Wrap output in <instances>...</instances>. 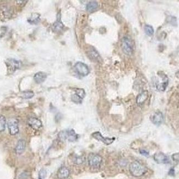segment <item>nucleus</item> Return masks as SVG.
<instances>
[{
  "mask_svg": "<svg viewBox=\"0 0 179 179\" xmlns=\"http://www.w3.org/2000/svg\"><path fill=\"white\" fill-rule=\"evenodd\" d=\"M76 94L82 99L85 97V93L84 90L83 89H81V88L76 89Z\"/></svg>",
  "mask_w": 179,
  "mask_h": 179,
  "instance_id": "26",
  "label": "nucleus"
},
{
  "mask_svg": "<svg viewBox=\"0 0 179 179\" xmlns=\"http://www.w3.org/2000/svg\"><path fill=\"white\" fill-rule=\"evenodd\" d=\"M140 153L142 154V155H144V156H145V157H148V155H149V152L148 151H145V150H144V149H141V150H140Z\"/></svg>",
  "mask_w": 179,
  "mask_h": 179,
  "instance_id": "29",
  "label": "nucleus"
},
{
  "mask_svg": "<svg viewBox=\"0 0 179 179\" xmlns=\"http://www.w3.org/2000/svg\"><path fill=\"white\" fill-rule=\"evenodd\" d=\"M69 134V130H64L59 132V133L58 134V137L60 140H61L62 141H65L67 139L68 140Z\"/></svg>",
  "mask_w": 179,
  "mask_h": 179,
  "instance_id": "19",
  "label": "nucleus"
},
{
  "mask_svg": "<svg viewBox=\"0 0 179 179\" xmlns=\"http://www.w3.org/2000/svg\"><path fill=\"white\" fill-rule=\"evenodd\" d=\"M72 101L76 104H81L82 102V99H81L79 96H77L76 93L72 96L71 97Z\"/></svg>",
  "mask_w": 179,
  "mask_h": 179,
  "instance_id": "24",
  "label": "nucleus"
},
{
  "mask_svg": "<svg viewBox=\"0 0 179 179\" xmlns=\"http://www.w3.org/2000/svg\"><path fill=\"white\" fill-rule=\"evenodd\" d=\"M92 137L96 140L103 142L105 145H110L115 140V138L104 137L101 133L99 131H96L92 133Z\"/></svg>",
  "mask_w": 179,
  "mask_h": 179,
  "instance_id": "7",
  "label": "nucleus"
},
{
  "mask_svg": "<svg viewBox=\"0 0 179 179\" xmlns=\"http://www.w3.org/2000/svg\"><path fill=\"white\" fill-rule=\"evenodd\" d=\"M154 159L158 164H167L170 162L169 157L162 152L155 153L154 155Z\"/></svg>",
  "mask_w": 179,
  "mask_h": 179,
  "instance_id": "9",
  "label": "nucleus"
},
{
  "mask_svg": "<svg viewBox=\"0 0 179 179\" xmlns=\"http://www.w3.org/2000/svg\"><path fill=\"white\" fill-rule=\"evenodd\" d=\"M87 54L88 55V57L92 61H99L100 56L99 55L98 52L96 51V50L93 47H90L88 48V50L87 51Z\"/></svg>",
  "mask_w": 179,
  "mask_h": 179,
  "instance_id": "12",
  "label": "nucleus"
},
{
  "mask_svg": "<svg viewBox=\"0 0 179 179\" xmlns=\"http://www.w3.org/2000/svg\"><path fill=\"white\" fill-rule=\"evenodd\" d=\"M75 68L78 74L81 76H87L90 73L88 67L87 66V65L83 62H78L76 63Z\"/></svg>",
  "mask_w": 179,
  "mask_h": 179,
  "instance_id": "8",
  "label": "nucleus"
},
{
  "mask_svg": "<svg viewBox=\"0 0 179 179\" xmlns=\"http://www.w3.org/2000/svg\"><path fill=\"white\" fill-rule=\"evenodd\" d=\"M26 147V141L24 139H20L17 142V144L16 145L15 151L17 154L21 155L22 153L25 151Z\"/></svg>",
  "mask_w": 179,
  "mask_h": 179,
  "instance_id": "13",
  "label": "nucleus"
},
{
  "mask_svg": "<svg viewBox=\"0 0 179 179\" xmlns=\"http://www.w3.org/2000/svg\"><path fill=\"white\" fill-rule=\"evenodd\" d=\"M63 27H64V26L60 21V20H57V21H56L52 26V30L55 32L58 33L61 31Z\"/></svg>",
  "mask_w": 179,
  "mask_h": 179,
  "instance_id": "18",
  "label": "nucleus"
},
{
  "mask_svg": "<svg viewBox=\"0 0 179 179\" xmlns=\"http://www.w3.org/2000/svg\"><path fill=\"white\" fill-rule=\"evenodd\" d=\"M148 93L147 90L143 91V92L140 93L136 99V102L138 105H142L148 99Z\"/></svg>",
  "mask_w": 179,
  "mask_h": 179,
  "instance_id": "16",
  "label": "nucleus"
},
{
  "mask_svg": "<svg viewBox=\"0 0 179 179\" xmlns=\"http://www.w3.org/2000/svg\"><path fill=\"white\" fill-rule=\"evenodd\" d=\"M28 125L35 130H38L42 127L41 121L35 117H30L28 121Z\"/></svg>",
  "mask_w": 179,
  "mask_h": 179,
  "instance_id": "11",
  "label": "nucleus"
},
{
  "mask_svg": "<svg viewBox=\"0 0 179 179\" xmlns=\"http://www.w3.org/2000/svg\"><path fill=\"white\" fill-rule=\"evenodd\" d=\"M46 175V172L45 169H42L39 172L38 179H45Z\"/></svg>",
  "mask_w": 179,
  "mask_h": 179,
  "instance_id": "27",
  "label": "nucleus"
},
{
  "mask_svg": "<svg viewBox=\"0 0 179 179\" xmlns=\"http://www.w3.org/2000/svg\"><path fill=\"white\" fill-rule=\"evenodd\" d=\"M145 34L148 36H151L154 34V29L149 25H146L145 26Z\"/></svg>",
  "mask_w": 179,
  "mask_h": 179,
  "instance_id": "23",
  "label": "nucleus"
},
{
  "mask_svg": "<svg viewBox=\"0 0 179 179\" xmlns=\"http://www.w3.org/2000/svg\"><path fill=\"white\" fill-rule=\"evenodd\" d=\"M40 14L38 13H33L28 20V22L32 24H36L40 22Z\"/></svg>",
  "mask_w": 179,
  "mask_h": 179,
  "instance_id": "17",
  "label": "nucleus"
},
{
  "mask_svg": "<svg viewBox=\"0 0 179 179\" xmlns=\"http://www.w3.org/2000/svg\"><path fill=\"white\" fill-rule=\"evenodd\" d=\"M69 169L66 166H62L58 170L57 176L59 179H65L69 177Z\"/></svg>",
  "mask_w": 179,
  "mask_h": 179,
  "instance_id": "14",
  "label": "nucleus"
},
{
  "mask_svg": "<svg viewBox=\"0 0 179 179\" xmlns=\"http://www.w3.org/2000/svg\"><path fill=\"white\" fill-rule=\"evenodd\" d=\"M84 158L81 156L76 157L75 158L73 159V162L77 165H81L84 163Z\"/></svg>",
  "mask_w": 179,
  "mask_h": 179,
  "instance_id": "25",
  "label": "nucleus"
},
{
  "mask_svg": "<svg viewBox=\"0 0 179 179\" xmlns=\"http://www.w3.org/2000/svg\"><path fill=\"white\" fill-rule=\"evenodd\" d=\"M129 171L131 175L135 177H141L147 172V169L138 161L131 163L129 166Z\"/></svg>",
  "mask_w": 179,
  "mask_h": 179,
  "instance_id": "1",
  "label": "nucleus"
},
{
  "mask_svg": "<svg viewBox=\"0 0 179 179\" xmlns=\"http://www.w3.org/2000/svg\"><path fill=\"white\" fill-rule=\"evenodd\" d=\"M150 118L153 124L157 126H159L163 121V115L160 111H158L152 114Z\"/></svg>",
  "mask_w": 179,
  "mask_h": 179,
  "instance_id": "10",
  "label": "nucleus"
},
{
  "mask_svg": "<svg viewBox=\"0 0 179 179\" xmlns=\"http://www.w3.org/2000/svg\"><path fill=\"white\" fill-rule=\"evenodd\" d=\"M34 96V93L33 91L28 90V91H25V92H22L21 93V97L23 99H31Z\"/></svg>",
  "mask_w": 179,
  "mask_h": 179,
  "instance_id": "21",
  "label": "nucleus"
},
{
  "mask_svg": "<svg viewBox=\"0 0 179 179\" xmlns=\"http://www.w3.org/2000/svg\"><path fill=\"white\" fill-rule=\"evenodd\" d=\"M121 48L124 54L131 56L134 51V43L131 38L124 36L121 40Z\"/></svg>",
  "mask_w": 179,
  "mask_h": 179,
  "instance_id": "2",
  "label": "nucleus"
},
{
  "mask_svg": "<svg viewBox=\"0 0 179 179\" xmlns=\"http://www.w3.org/2000/svg\"><path fill=\"white\" fill-rule=\"evenodd\" d=\"M6 64L7 67L8 72L9 73H12L15 72L17 69L20 67L21 62L17 60L10 59H8L6 62Z\"/></svg>",
  "mask_w": 179,
  "mask_h": 179,
  "instance_id": "6",
  "label": "nucleus"
},
{
  "mask_svg": "<svg viewBox=\"0 0 179 179\" xmlns=\"http://www.w3.org/2000/svg\"><path fill=\"white\" fill-rule=\"evenodd\" d=\"M172 159L174 161L178 162L179 161V153H175L172 155Z\"/></svg>",
  "mask_w": 179,
  "mask_h": 179,
  "instance_id": "28",
  "label": "nucleus"
},
{
  "mask_svg": "<svg viewBox=\"0 0 179 179\" xmlns=\"http://www.w3.org/2000/svg\"><path fill=\"white\" fill-rule=\"evenodd\" d=\"M6 119L3 115L0 116V132H3L6 129Z\"/></svg>",
  "mask_w": 179,
  "mask_h": 179,
  "instance_id": "22",
  "label": "nucleus"
},
{
  "mask_svg": "<svg viewBox=\"0 0 179 179\" xmlns=\"http://www.w3.org/2000/svg\"><path fill=\"white\" fill-rule=\"evenodd\" d=\"M47 78V75L45 72H39L36 73L34 76L35 82L37 84H41L44 82Z\"/></svg>",
  "mask_w": 179,
  "mask_h": 179,
  "instance_id": "15",
  "label": "nucleus"
},
{
  "mask_svg": "<svg viewBox=\"0 0 179 179\" xmlns=\"http://www.w3.org/2000/svg\"><path fill=\"white\" fill-rule=\"evenodd\" d=\"M98 7V3L96 1H92L89 2L87 6H86V9L87 11L91 12L93 11H94Z\"/></svg>",
  "mask_w": 179,
  "mask_h": 179,
  "instance_id": "20",
  "label": "nucleus"
},
{
  "mask_svg": "<svg viewBox=\"0 0 179 179\" xmlns=\"http://www.w3.org/2000/svg\"><path fill=\"white\" fill-rule=\"evenodd\" d=\"M88 164L90 167L96 168L100 166L102 163V157L97 154L90 153L88 157Z\"/></svg>",
  "mask_w": 179,
  "mask_h": 179,
  "instance_id": "4",
  "label": "nucleus"
},
{
  "mask_svg": "<svg viewBox=\"0 0 179 179\" xmlns=\"http://www.w3.org/2000/svg\"><path fill=\"white\" fill-rule=\"evenodd\" d=\"M8 129L11 135H15L19 132V126L18 121L15 118H11L8 120L7 122Z\"/></svg>",
  "mask_w": 179,
  "mask_h": 179,
  "instance_id": "5",
  "label": "nucleus"
},
{
  "mask_svg": "<svg viewBox=\"0 0 179 179\" xmlns=\"http://www.w3.org/2000/svg\"><path fill=\"white\" fill-rule=\"evenodd\" d=\"M158 76L159 78L155 82V87L159 91L164 92L168 85V77L163 72L158 73Z\"/></svg>",
  "mask_w": 179,
  "mask_h": 179,
  "instance_id": "3",
  "label": "nucleus"
}]
</instances>
